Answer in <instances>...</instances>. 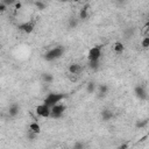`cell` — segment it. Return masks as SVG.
I'll return each instance as SVG.
<instances>
[{
  "mask_svg": "<svg viewBox=\"0 0 149 149\" xmlns=\"http://www.w3.org/2000/svg\"><path fill=\"white\" fill-rule=\"evenodd\" d=\"M73 149H84V144L81 142H76L73 146Z\"/></svg>",
  "mask_w": 149,
  "mask_h": 149,
  "instance_id": "cell-21",
  "label": "cell"
},
{
  "mask_svg": "<svg viewBox=\"0 0 149 149\" xmlns=\"http://www.w3.org/2000/svg\"><path fill=\"white\" fill-rule=\"evenodd\" d=\"M34 5H35L38 9H44V8H45V3H44V2H42V1H35V2H34Z\"/></svg>",
  "mask_w": 149,
  "mask_h": 149,
  "instance_id": "cell-18",
  "label": "cell"
},
{
  "mask_svg": "<svg viewBox=\"0 0 149 149\" xmlns=\"http://www.w3.org/2000/svg\"><path fill=\"white\" fill-rule=\"evenodd\" d=\"M29 130L35 133V134H40L41 133V126L37 123V122H31L29 125Z\"/></svg>",
  "mask_w": 149,
  "mask_h": 149,
  "instance_id": "cell-10",
  "label": "cell"
},
{
  "mask_svg": "<svg viewBox=\"0 0 149 149\" xmlns=\"http://www.w3.org/2000/svg\"><path fill=\"white\" fill-rule=\"evenodd\" d=\"M64 52V48L63 47H55V48H51L50 50H48L44 55V59L48 61V62H51V61H55L57 58H59Z\"/></svg>",
  "mask_w": 149,
  "mask_h": 149,
  "instance_id": "cell-2",
  "label": "cell"
},
{
  "mask_svg": "<svg viewBox=\"0 0 149 149\" xmlns=\"http://www.w3.org/2000/svg\"><path fill=\"white\" fill-rule=\"evenodd\" d=\"M65 105H63V104H57V105H55L54 107H51V116L54 118V119H58V118H61L62 115H63V113L65 112Z\"/></svg>",
  "mask_w": 149,
  "mask_h": 149,
  "instance_id": "cell-6",
  "label": "cell"
},
{
  "mask_svg": "<svg viewBox=\"0 0 149 149\" xmlns=\"http://www.w3.org/2000/svg\"><path fill=\"white\" fill-rule=\"evenodd\" d=\"M101 116H102V119L105 120V121H108L109 119H112V116H113V113L111 112V111H102V114H101Z\"/></svg>",
  "mask_w": 149,
  "mask_h": 149,
  "instance_id": "cell-14",
  "label": "cell"
},
{
  "mask_svg": "<svg viewBox=\"0 0 149 149\" xmlns=\"http://www.w3.org/2000/svg\"><path fill=\"white\" fill-rule=\"evenodd\" d=\"M8 113H9L10 116H16V115L19 114V106H17L16 104L10 105V106H9V109H8Z\"/></svg>",
  "mask_w": 149,
  "mask_h": 149,
  "instance_id": "cell-11",
  "label": "cell"
},
{
  "mask_svg": "<svg viewBox=\"0 0 149 149\" xmlns=\"http://www.w3.org/2000/svg\"><path fill=\"white\" fill-rule=\"evenodd\" d=\"M147 123H148V120H141V121L136 122V127H137V128H142V127H144Z\"/></svg>",
  "mask_w": 149,
  "mask_h": 149,
  "instance_id": "cell-19",
  "label": "cell"
},
{
  "mask_svg": "<svg viewBox=\"0 0 149 149\" xmlns=\"http://www.w3.org/2000/svg\"><path fill=\"white\" fill-rule=\"evenodd\" d=\"M88 9H90V5L86 3L81 7V9L79 10V19L80 20H85L88 17Z\"/></svg>",
  "mask_w": 149,
  "mask_h": 149,
  "instance_id": "cell-9",
  "label": "cell"
},
{
  "mask_svg": "<svg viewBox=\"0 0 149 149\" xmlns=\"http://www.w3.org/2000/svg\"><path fill=\"white\" fill-rule=\"evenodd\" d=\"M7 9V5L2 1H0V12H5Z\"/></svg>",
  "mask_w": 149,
  "mask_h": 149,
  "instance_id": "cell-23",
  "label": "cell"
},
{
  "mask_svg": "<svg viewBox=\"0 0 149 149\" xmlns=\"http://www.w3.org/2000/svg\"><path fill=\"white\" fill-rule=\"evenodd\" d=\"M83 70V66L79 63H72L69 65V73L70 74H79Z\"/></svg>",
  "mask_w": 149,
  "mask_h": 149,
  "instance_id": "cell-8",
  "label": "cell"
},
{
  "mask_svg": "<svg viewBox=\"0 0 149 149\" xmlns=\"http://www.w3.org/2000/svg\"><path fill=\"white\" fill-rule=\"evenodd\" d=\"M65 98V94L63 93H56V92H51L49 94H47V97L43 100V104H45L47 106H49L50 108L54 107L55 105L59 104L63 99Z\"/></svg>",
  "mask_w": 149,
  "mask_h": 149,
  "instance_id": "cell-1",
  "label": "cell"
},
{
  "mask_svg": "<svg viewBox=\"0 0 149 149\" xmlns=\"http://www.w3.org/2000/svg\"><path fill=\"white\" fill-rule=\"evenodd\" d=\"M21 8V3L20 2H15V9H20Z\"/></svg>",
  "mask_w": 149,
  "mask_h": 149,
  "instance_id": "cell-26",
  "label": "cell"
},
{
  "mask_svg": "<svg viewBox=\"0 0 149 149\" xmlns=\"http://www.w3.org/2000/svg\"><path fill=\"white\" fill-rule=\"evenodd\" d=\"M128 148V143H123V144H121L118 149H127Z\"/></svg>",
  "mask_w": 149,
  "mask_h": 149,
  "instance_id": "cell-25",
  "label": "cell"
},
{
  "mask_svg": "<svg viewBox=\"0 0 149 149\" xmlns=\"http://www.w3.org/2000/svg\"><path fill=\"white\" fill-rule=\"evenodd\" d=\"M69 78L72 83H76L78 80V74H69Z\"/></svg>",
  "mask_w": 149,
  "mask_h": 149,
  "instance_id": "cell-22",
  "label": "cell"
},
{
  "mask_svg": "<svg viewBox=\"0 0 149 149\" xmlns=\"http://www.w3.org/2000/svg\"><path fill=\"white\" fill-rule=\"evenodd\" d=\"M86 91H87L88 93H93V92L95 91V83H93V81L87 83V85H86Z\"/></svg>",
  "mask_w": 149,
  "mask_h": 149,
  "instance_id": "cell-15",
  "label": "cell"
},
{
  "mask_svg": "<svg viewBox=\"0 0 149 149\" xmlns=\"http://www.w3.org/2000/svg\"><path fill=\"white\" fill-rule=\"evenodd\" d=\"M142 47L144 48V49H148L149 48V37L148 36H146V37H143V40H142Z\"/></svg>",
  "mask_w": 149,
  "mask_h": 149,
  "instance_id": "cell-16",
  "label": "cell"
},
{
  "mask_svg": "<svg viewBox=\"0 0 149 149\" xmlns=\"http://www.w3.org/2000/svg\"><path fill=\"white\" fill-rule=\"evenodd\" d=\"M90 68L91 69H98L99 68V61L98 62H90Z\"/></svg>",
  "mask_w": 149,
  "mask_h": 149,
  "instance_id": "cell-20",
  "label": "cell"
},
{
  "mask_svg": "<svg viewBox=\"0 0 149 149\" xmlns=\"http://www.w3.org/2000/svg\"><path fill=\"white\" fill-rule=\"evenodd\" d=\"M42 79H43L44 83L49 84V83H52L54 77H52V74H50V73H44V74H42Z\"/></svg>",
  "mask_w": 149,
  "mask_h": 149,
  "instance_id": "cell-13",
  "label": "cell"
},
{
  "mask_svg": "<svg viewBox=\"0 0 149 149\" xmlns=\"http://www.w3.org/2000/svg\"><path fill=\"white\" fill-rule=\"evenodd\" d=\"M123 49H125V47H123V44H122L121 42H115V43L113 44V50H114V52H116V54H121V52L123 51Z\"/></svg>",
  "mask_w": 149,
  "mask_h": 149,
  "instance_id": "cell-12",
  "label": "cell"
},
{
  "mask_svg": "<svg viewBox=\"0 0 149 149\" xmlns=\"http://www.w3.org/2000/svg\"><path fill=\"white\" fill-rule=\"evenodd\" d=\"M107 90H108V87H107L106 85H100V86H99V93L102 94V95L107 93Z\"/></svg>",
  "mask_w": 149,
  "mask_h": 149,
  "instance_id": "cell-17",
  "label": "cell"
},
{
  "mask_svg": "<svg viewBox=\"0 0 149 149\" xmlns=\"http://www.w3.org/2000/svg\"><path fill=\"white\" fill-rule=\"evenodd\" d=\"M72 149H73V148H72Z\"/></svg>",
  "mask_w": 149,
  "mask_h": 149,
  "instance_id": "cell-27",
  "label": "cell"
},
{
  "mask_svg": "<svg viewBox=\"0 0 149 149\" xmlns=\"http://www.w3.org/2000/svg\"><path fill=\"white\" fill-rule=\"evenodd\" d=\"M76 26H77V20H76V19H73V17H72V19H70V27H71V28H73V27H76Z\"/></svg>",
  "mask_w": 149,
  "mask_h": 149,
  "instance_id": "cell-24",
  "label": "cell"
},
{
  "mask_svg": "<svg viewBox=\"0 0 149 149\" xmlns=\"http://www.w3.org/2000/svg\"><path fill=\"white\" fill-rule=\"evenodd\" d=\"M134 92H135V95H136L140 100H144V99H147V97H148L146 88H144L143 86H141V85L136 86L135 90H134Z\"/></svg>",
  "mask_w": 149,
  "mask_h": 149,
  "instance_id": "cell-7",
  "label": "cell"
},
{
  "mask_svg": "<svg viewBox=\"0 0 149 149\" xmlns=\"http://www.w3.org/2000/svg\"><path fill=\"white\" fill-rule=\"evenodd\" d=\"M35 24H36V20H29V21H26V22L19 24L17 28L20 30H22L23 33H26V34H30V33H33V30L35 28Z\"/></svg>",
  "mask_w": 149,
  "mask_h": 149,
  "instance_id": "cell-5",
  "label": "cell"
},
{
  "mask_svg": "<svg viewBox=\"0 0 149 149\" xmlns=\"http://www.w3.org/2000/svg\"><path fill=\"white\" fill-rule=\"evenodd\" d=\"M35 112L38 116L41 118H49L51 116V108L49 106H47L45 104H41L35 108Z\"/></svg>",
  "mask_w": 149,
  "mask_h": 149,
  "instance_id": "cell-4",
  "label": "cell"
},
{
  "mask_svg": "<svg viewBox=\"0 0 149 149\" xmlns=\"http://www.w3.org/2000/svg\"><path fill=\"white\" fill-rule=\"evenodd\" d=\"M101 57V47H92L87 52V59L90 62H98Z\"/></svg>",
  "mask_w": 149,
  "mask_h": 149,
  "instance_id": "cell-3",
  "label": "cell"
}]
</instances>
